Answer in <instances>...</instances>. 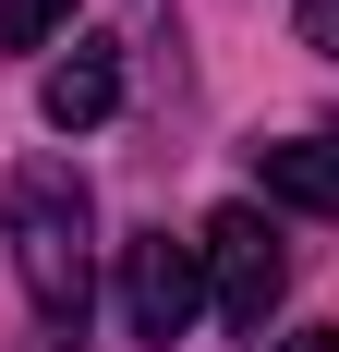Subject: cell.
Masks as SVG:
<instances>
[{"instance_id":"6da1fadb","label":"cell","mask_w":339,"mask_h":352,"mask_svg":"<svg viewBox=\"0 0 339 352\" xmlns=\"http://www.w3.org/2000/svg\"><path fill=\"white\" fill-rule=\"evenodd\" d=\"M97 219H85V182L61 170V158H25L12 170V267H25V304L49 328H85V304H97Z\"/></svg>"},{"instance_id":"7a4b0ae2","label":"cell","mask_w":339,"mask_h":352,"mask_svg":"<svg viewBox=\"0 0 339 352\" xmlns=\"http://www.w3.org/2000/svg\"><path fill=\"white\" fill-rule=\"evenodd\" d=\"M194 255H206V292H218V316L255 340V328L279 316V292H291V255H279L267 207H218V219L194 231Z\"/></svg>"},{"instance_id":"3957f363","label":"cell","mask_w":339,"mask_h":352,"mask_svg":"<svg viewBox=\"0 0 339 352\" xmlns=\"http://www.w3.org/2000/svg\"><path fill=\"white\" fill-rule=\"evenodd\" d=\"M194 304H206V255L170 243V231H134V243H121V328L170 352L182 328H194Z\"/></svg>"},{"instance_id":"277c9868","label":"cell","mask_w":339,"mask_h":352,"mask_svg":"<svg viewBox=\"0 0 339 352\" xmlns=\"http://www.w3.org/2000/svg\"><path fill=\"white\" fill-rule=\"evenodd\" d=\"M36 109H49L61 134H97L109 109H121V61H109V49H73V61H49V85H36Z\"/></svg>"},{"instance_id":"5b68a950","label":"cell","mask_w":339,"mask_h":352,"mask_svg":"<svg viewBox=\"0 0 339 352\" xmlns=\"http://www.w3.org/2000/svg\"><path fill=\"white\" fill-rule=\"evenodd\" d=\"M255 170H267V195H279V207H315V219H339V134L255 146Z\"/></svg>"},{"instance_id":"8992f818","label":"cell","mask_w":339,"mask_h":352,"mask_svg":"<svg viewBox=\"0 0 339 352\" xmlns=\"http://www.w3.org/2000/svg\"><path fill=\"white\" fill-rule=\"evenodd\" d=\"M61 12H73V0H0V49H36Z\"/></svg>"},{"instance_id":"52a82bcc","label":"cell","mask_w":339,"mask_h":352,"mask_svg":"<svg viewBox=\"0 0 339 352\" xmlns=\"http://www.w3.org/2000/svg\"><path fill=\"white\" fill-rule=\"evenodd\" d=\"M303 36H315V49H339V0H303Z\"/></svg>"},{"instance_id":"ba28073f","label":"cell","mask_w":339,"mask_h":352,"mask_svg":"<svg viewBox=\"0 0 339 352\" xmlns=\"http://www.w3.org/2000/svg\"><path fill=\"white\" fill-rule=\"evenodd\" d=\"M279 352H339V328H303V340H279Z\"/></svg>"}]
</instances>
